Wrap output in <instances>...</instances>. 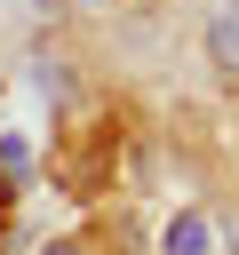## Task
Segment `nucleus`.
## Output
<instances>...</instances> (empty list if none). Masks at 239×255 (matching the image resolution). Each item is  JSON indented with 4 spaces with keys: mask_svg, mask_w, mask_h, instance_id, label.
<instances>
[{
    "mask_svg": "<svg viewBox=\"0 0 239 255\" xmlns=\"http://www.w3.org/2000/svg\"><path fill=\"white\" fill-rule=\"evenodd\" d=\"M167 255H215V231H207V215L199 207H183L175 223H167V239H159Z\"/></svg>",
    "mask_w": 239,
    "mask_h": 255,
    "instance_id": "f257e3e1",
    "label": "nucleus"
},
{
    "mask_svg": "<svg viewBox=\"0 0 239 255\" xmlns=\"http://www.w3.org/2000/svg\"><path fill=\"white\" fill-rule=\"evenodd\" d=\"M215 64H223V72H239V8H223V16H215Z\"/></svg>",
    "mask_w": 239,
    "mask_h": 255,
    "instance_id": "f03ea898",
    "label": "nucleus"
},
{
    "mask_svg": "<svg viewBox=\"0 0 239 255\" xmlns=\"http://www.w3.org/2000/svg\"><path fill=\"white\" fill-rule=\"evenodd\" d=\"M40 255H88V247H80V239H48Z\"/></svg>",
    "mask_w": 239,
    "mask_h": 255,
    "instance_id": "7ed1b4c3",
    "label": "nucleus"
}]
</instances>
